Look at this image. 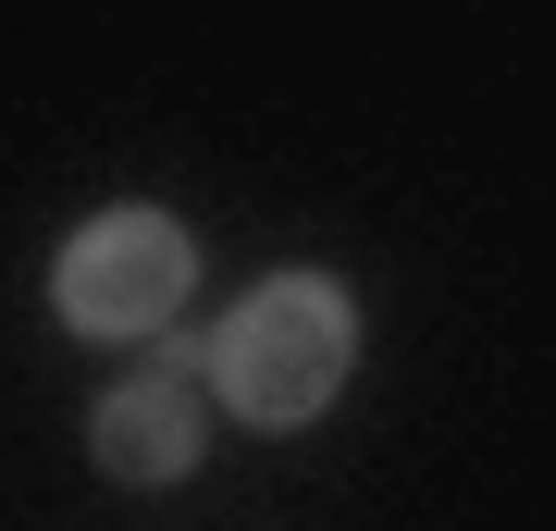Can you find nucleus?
<instances>
[{
  "mask_svg": "<svg viewBox=\"0 0 556 531\" xmlns=\"http://www.w3.org/2000/svg\"><path fill=\"white\" fill-rule=\"evenodd\" d=\"M358 371V296L334 273H260L236 309L211 321V408H236L248 433H309Z\"/></svg>",
  "mask_w": 556,
  "mask_h": 531,
  "instance_id": "f257e3e1",
  "label": "nucleus"
},
{
  "mask_svg": "<svg viewBox=\"0 0 556 531\" xmlns=\"http://www.w3.org/2000/svg\"><path fill=\"white\" fill-rule=\"evenodd\" d=\"M199 296V236H186L174 211H87L75 236L50 260V309L62 334H100V346H149L161 321Z\"/></svg>",
  "mask_w": 556,
  "mask_h": 531,
  "instance_id": "f03ea898",
  "label": "nucleus"
},
{
  "mask_svg": "<svg viewBox=\"0 0 556 531\" xmlns=\"http://www.w3.org/2000/svg\"><path fill=\"white\" fill-rule=\"evenodd\" d=\"M87 457H100L112 482H186L211 457V383H186V358H149V371H124L100 408H87Z\"/></svg>",
  "mask_w": 556,
  "mask_h": 531,
  "instance_id": "7ed1b4c3",
  "label": "nucleus"
}]
</instances>
